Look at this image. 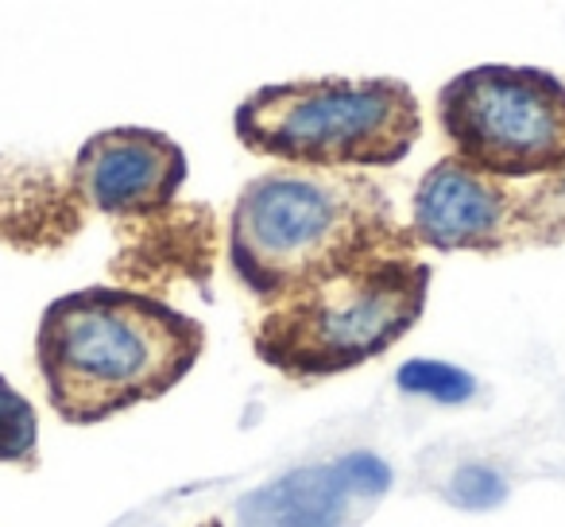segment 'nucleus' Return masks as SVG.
<instances>
[{"instance_id":"f03ea898","label":"nucleus","mask_w":565,"mask_h":527,"mask_svg":"<svg viewBox=\"0 0 565 527\" xmlns=\"http://www.w3.org/2000/svg\"><path fill=\"white\" fill-rule=\"evenodd\" d=\"M205 330L179 307L128 287L58 295L35 330L47 400L71 426H94L190 377Z\"/></svg>"},{"instance_id":"6e6552de","label":"nucleus","mask_w":565,"mask_h":527,"mask_svg":"<svg viewBox=\"0 0 565 527\" xmlns=\"http://www.w3.org/2000/svg\"><path fill=\"white\" fill-rule=\"evenodd\" d=\"M356 504L361 500L338 462L299 465L244 493L236 504V527H353L361 519Z\"/></svg>"},{"instance_id":"20e7f679","label":"nucleus","mask_w":565,"mask_h":527,"mask_svg":"<svg viewBox=\"0 0 565 527\" xmlns=\"http://www.w3.org/2000/svg\"><path fill=\"white\" fill-rule=\"evenodd\" d=\"M233 128L256 156L302 171H345L403 164L423 136V113L399 78H302L252 89Z\"/></svg>"},{"instance_id":"9d476101","label":"nucleus","mask_w":565,"mask_h":527,"mask_svg":"<svg viewBox=\"0 0 565 527\" xmlns=\"http://www.w3.org/2000/svg\"><path fill=\"white\" fill-rule=\"evenodd\" d=\"M519 221L526 244L565 241V171L519 187Z\"/></svg>"},{"instance_id":"1a4fd4ad","label":"nucleus","mask_w":565,"mask_h":527,"mask_svg":"<svg viewBox=\"0 0 565 527\" xmlns=\"http://www.w3.org/2000/svg\"><path fill=\"white\" fill-rule=\"evenodd\" d=\"M0 462L35 470L40 465V415L24 392L0 377Z\"/></svg>"},{"instance_id":"4468645a","label":"nucleus","mask_w":565,"mask_h":527,"mask_svg":"<svg viewBox=\"0 0 565 527\" xmlns=\"http://www.w3.org/2000/svg\"><path fill=\"white\" fill-rule=\"evenodd\" d=\"M194 527H225V524H221L217 516H210V519H202V524H194Z\"/></svg>"},{"instance_id":"423d86ee","label":"nucleus","mask_w":565,"mask_h":527,"mask_svg":"<svg viewBox=\"0 0 565 527\" xmlns=\"http://www.w3.org/2000/svg\"><path fill=\"white\" fill-rule=\"evenodd\" d=\"M186 151L167 133L140 125L102 128L78 148L71 187L89 210L109 218H151L186 182Z\"/></svg>"},{"instance_id":"7ed1b4c3","label":"nucleus","mask_w":565,"mask_h":527,"mask_svg":"<svg viewBox=\"0 0 565 527\" xmlns=\"http://www.w3.org/2000/svg\"><path fill=\"white\" fill-rule=\"evenodd\" d=\"M430 264L372 256L291 299L264 307L252 346L287 380H330L376 361L407 338L430 295Z\"/></svg>"},{"instance_id":"39448f33","label":"nucleus","mask_w":565,"mask_h":527,"mask_svg":"<svg viewBox=\"0 0 565 527\" xmlns=\"http://www.w3.org/2000/svg\"><path fill=\"white\" fill-rule=\"evenodd\" d=\"M454 156L503 182L565 171V82L539 66H469L438 89Z\"/></svg>"},{"instance_id":"0eeeda50","label":"nucleus","mask_w":565,"mask_h":527,"mask_svg":"<svg viewBox=\"0 0 565 527\" xmlns=\"http://www.w3.org/2000/svg\"><path fill=\"white\" fill-rule=\"evenodd\" d=\"M411 236L438 252H508L523 241L519 187L446 156L418 179Z\"/></svg>"},{"instance_id":"ddd939ff","label":"nucleus","mask_w":565,"mask_h":527,"mask_svg":"<svg viewBox=\"0 0 565 527\" xmlns=\"http://www.w3.org/2000/svg\"><path fill=\"white\" fill-rule=\"evenodd\" d=\"M338 465H341L349 488H353V496L361 504L380 500V496L392 488V470H387V462L376 454H369V450H356V454L338 457Z\"/></svg>"},{"instance_id":"9b49d317","label":"nucleus","mask_w":565,"mask_h":527,"mask_svg":"<svg viewBox=\"0 0 565 527\" xmlns=\"http://www.w3.org/2000/svg\"><path fill=\"white\" fill-rule=\"evenodd\" d=\"M395 384H399V392L426 396V400H438L446 408H457V403L472 400V392H477V380L469 372L449 361H434V357H411L407 365H399Z\"/></svg>"},{"instance_id":"f257e3e1","label":"nucleus","mask_w":565,"mask_h":527,"mask_svg":"<svg viewBox=\"0 0 565 527\" xmlns=\"http://www.w3.org/2000/svg\"><path fill=\"white\" fill-rule=\"evenodd\" d=\"M415 249L392 198L369 175L302 167L256 175L228 218V268L259 307L372 256H415Z\"/></svg>"},{"instance_id":"f8f14e48","label":"nucleus","mask_w":565,"mask_h":527,"mask_svg":"<svg viewBox=\"0 0 565 527\" xmlns=\"http://www.w3.org/2000/svg\"><path fill=\"white\" fill-rule=\"evenodd\" d=\"M446 500L465 512H492L508 500V481L484 462L457 465L454 477L446 481Z\"/></svg>"}]
</instances>
